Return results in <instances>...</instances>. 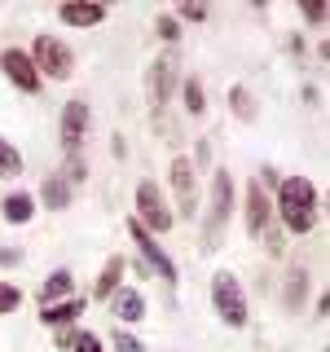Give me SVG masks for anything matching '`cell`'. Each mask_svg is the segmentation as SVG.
<instances>
[{"instance_id": "6da1fadb", "label": "cell", "mask_w": 330, "mask_h": 352, "mask_svg": "<svg viewBox=\"0 0 330 352\" xmlns=\"http://www.w3.org/2000/svg\"><path fill=\"white\" fill-rule=\"evenodd\" d=\"M278 220L291 234H308L317 225V185L308 176H286V181H278Z\"/></svg>"}, {"instance_id": "7a4b0ae2", "label": "cell", "mask_w": 330, "mask_h": 352, "mask_svg": "<svg viewBox=\"0 0 330 352\" xmlns=\"http://www.w3.org/2000/svg\"><path fill=\"white\" fill-rule=\"evenodd\" d=\"M229 216H234V172H229V168H216V176H212V212H207V220H203L207 251L220 247V234H225Z\"/></svg>"}, {"instance_id": "3957f363", "label": "cell", "mask_w": 330, "mask_h": 352, "mask_svg": "<svg viewBox=\"0 0 330 352\" xmlns=\"http://www.w3.org/2000/svg\"><path fill=\"white\" fill-rule=\"evenodd\" d=\"M212 304H216L220 322H225V326H234V330H242V326L251 322L247 291H242V282H238V278H234L229 269H220L216 278H212Z\"/></svg>"}, {"instance_id": "277c9868", "label": "cell", "mask_w": 330, "mask_h": 352, "mask_svg": "<svg viewBox=\"0 0 330 352\" xmlns=\"http://www.w3.org/2000/svg\"><path fill=\"white\" fill-rule=\"evenodd\" d=\"M132 220H137L146 234H154V238L172 229V220H176V216H172L168 198H163V190H159L154 181H141V185H137V216H132Z\"/></svg>"}, {"instance_id": "5b68a950", "label": "cell", "mask_w": 330, "mask_h": 352, "mask_svg": "<svg viewBox=\"0 0 330 352\" xmlns=\"http://www.w3.org/2000/svg\"><path fill=\"white\" fill-rule=\"evenodd\" d=\"M31 62H36L40 80H71V75H75V53L66 49L58 36H36Z\"/></svg>"}, {"instance_id": "8992f818", "label": "cell", "mask_w": 330, "mask_h": 352, "mask_svg": "<svg viewBox=\"0 0 330 352\" xmlns=\"http://www.w3.org/2000/svg\"><path fill=\"white\" fill-rule=\"evenodd\" d=\"M128 238L137 242V251H141V260H146V269H154V273H159V278L168 282V286H176V278H181V273H176L172 256L159 247V238H154V234H146V229H141L137 220H128Z\"/></svg>"}, {"instance_id": "52a82bcc", "label": "cell", "mask_w": 330, "mask_h": 352, "mask_svg": "<svg viewBox=\"0 0 330 352\" xmlns=\"http://www.w3.org/2000/svg\"><path fill=\"white\" fill-rule=\"evenodd\" d=\"M172 194H176V212H181L185 220H194L198 216V185H194V163L185 159V154H176L172 159Z\"/></svg>"}, {"instance_id": "ba28073f", "label": "cell", "mask_w": 330, "mask_h": 352, "mask_svg": "<svg viewBox=\"0 0 330 352\" xmlns=\"http://www.w3.org/2000/svg\"><path fill=\"white\" fill-rule=\"evenodd\" d=\"M88 124H93V115H88V102H66L62 106V124H58V137H62V150L71 154H80V146H84V137H88Z\"/></svg>"}, {"instance_id": "9c48e42d", "label": "cell", "mask_w": 330, "mask_h": 352, "mask_svg": "<svg viewBox=\"0 0 330 352\" xmlns=\"http://www.w3.org/2000/svg\"><path fill=\"white\" fill-rule=\"evenodd\" d=\"M0 71H5V80L14 88H22V93H40V84H44L27 49H5L0 53Z\"/></svg>"}, {"instance_id": "30bf717a", "label": "cell", "mask_w": 330, "mask_h": 352, "mask_svg": "<svg viewBox=\"0 0 330 352\" xmlns=\"http://www.w3.org/2000/svg\"><path fill=\"white\" fill-rule=\"evenodd\" d=\"M269 194H264V185L260 181H251L247 185V234L251 238H264L269 234Z\"/></svg>"}, {"instance_id": "8fae6325", "label": "cell", "mask_w": 330, "mask_h": 352, "mask_svg": "<svg viewBox=\"0 0 330 352\" xmlns=\"http://www.w3.org/2000/svg\"><path fill=\"white\" fill-rule=\"evenodd\" d=\"M58 18L66 27H97V22H106V5H93V0H71V5L58 9Z\"/></svg>"}, {"instance_id": "7c38bea8", "label": "cell", "mask_w": 330, "mask_h": 352, "mask_svg": "<svg viewBox=\"0 0 330 352\" xmlns=\"http://www.w3.org/2000/svg\"><path fill=\"white\" fill-rule=\"evenodd\" d=\"M110 313H115L119 322H141V317H146V295L132 291V286H119V291L110 295Z\"/></svg>"}, {"instance_id": "4fadbf2b", "label": "cell", "mask_w": 330, "mask_h": 352, "mask_svg": "<svg viewBox=\"0 0 330 352\" xmlns=\"http://www.w3.org/2000/svg\"><path fill=\"white\" fill-rule=\"evenodd\" d=\"M172 84H176V66H172L168 58H159V62L150 66V102H154V106H168Z\"/></svg>"}, {"instance_id": "5bb4252c", "label": "cell", "mask_w": 330, "mask_h": 352, "mask_svg": "<svg viewBox=\"0 0 330 352\" xmlns=\"http://www.w3.org/2000/svg\"><path fill=\"white\" fill-rule=\"evenodd\" d=\"M80 313H84V300H75V295H71V300L44 304V308H40V322L49 326V330H62V326H71V322H75Z\"/></svg>"}, {"instance_id": "9a60e30c", "label": "cell", "mask_w": 330, "mask_h": 352, "mask_svg": "<svg viewBox=\"0 0 330 352\" xmlns=\"http://www.w3.org/2000/svg\"><path fill=\"white\" fill-rule=\"evenodd\" d=\"M0 212H5L9 225H31V220H36V198H31L27 190H14V194H5Z\"/></svg>"}, {"instance_id": "2e32d148", "label": "cell", "mask_w": 330, "mask_h": 352, "mask_svg": "<svg viewBox=\"0 0 330 352\" xmlns=\"http://www.w3.org/2000/svg\"><path fill=\"white\" fill-rule=\"evenodd\" d=\"M71 291H75L71 269H53L49 278H44V286H40V300L44 304H58V300H71Z\"/></svg>"}, {"instance_id": "e0dca14e", "label": "cell", "mask_w": 330, "mask_h": 352, "mask_svg": "<svg viewBox=\"0 0 330 352\" xmlns=\"http://www.w3.org/2000/svg\"><path fill=\"white\" fill-rule=\"evenodd\" d=\"M119 286H124V256H110L102 278H97V286H93V300H110Z\"/></svg>"}, {"instance_id": "ac0fdd59", "label": "cell", "mask_w": 330, "mask_h": 352, "mask_svg": "<svg viewBox=\"0 0 330 352\" xmlns=\"http://www.w3.org/2000/svg\"><path fill=\"white\" fill-rule=\"evenodd\" d=\"M71 185L62 181V172L58 176H49V181H44V190H40V198H44V207H49V212H66V207H71Z\"/></svg>"}, {"instance_id": "d6986e66", "label": "cell", "mask_w": 330, "mask_h": 352, "mask_svg": "<svg viewBox=\"0 0 330 352\" xmlns=\"http://www.w3.org/2000/svg\"><path fill=\"white\" fill-rule=\"evenodd\" d=\"M229 106H234V115L242 119V124H256V119H260V106H256V97H251V88H242V84H234V88H229Z\"/></svg>"}, {"instance_id": "ffe728a7", "label": "cell", "mask_w": 330, "mask_h": 352, "mask_svg": "<svg viewBox=\"0 0 330 352\" xmlns=\"http://www.w3.org/2000/svg\"><path fill=\"white\" fill-rule=\"evenodd\" d=\"M18 172H22V150L14 146V141L0 137V181H14Z\"/></svg>"}, {"instance_id": "44dd1931", "label": "cell", "mask_w": 330, "mask_h": 352, "mask_svg": "<svg viewBox=\"0 0 330 352\" xmlns=\"http://www.w3.org/2000/svg\"><path fill=\"white\" fill-rule=\"evenodd\" d=\"M181 93H185V110H190V115H203V110H207V88L198 80H185Z\"/></svg>"}, {"instance_id": "7402d4cb", "label": "cell", "mask_w": 330, "mask_h": 352, "mask_svg": "<svg viewBox=\"0 0 330 352\" xmlns=\"http://www.w3.org/2000/svg\"><path fill=\"white\" fill-rule=\"evenodd\" d=\"M304 295H308V273H304V269H295V273H291V286H286V304L300 308V304H304Z\"/></svg>"}, {"instance_id": "603a6c76", "label": "cell", "mask_w": 330, "mask_h": 352, "mask_svg": "<svg viewBox=\"0 0 330 352\" xmlns=\"http://www.w3.org/2000/svg\"><path fill=\"white\" fill-rule=\"evenodd\" d=\"M154 31H159V40H168V44H176V40H181V22H176L172 14H159V22H154Z\"/></svg>"}, {"instance_id": "cb8c5ba5", "label": "cell", "mask_w": 330, "mask_h": 352, "mask_svg": "<svg viewBox=\"0 0 330 352\" xmlns=\"http://www.w3.org/2000/svg\"><path fill=\"white\" fill-rule=\"evenodd\" d=\"M18 304H22V291H18L14 282H0V317H5V313H14Z\"/></svg>"}, {"instance_id": "d4e9b609", "label": "cell", "mask_w": 330, "mask_h": 352, "mask_svg": "<svg viewBox=\"0 0 330 352\" xmlns=\"http://www.w3.org/2000/svg\"><path fill=\"white\" fill-rule=\"evenodd\" d=\"M71 352H102V339H97L93 330H75V339H71Z\"/></svg>"}, {"instance_id": "484cf974", "label": "cell", "mask_w": 330, "mask_h": 352, "mask_svg": "<svg viewBox=\"0 0 330 352\" xmlns=\"http://www.w3.org/2000/svg\"><path fill=\"white\" fill-rule=\"evenodd\" d=\"M84 176H88V168H84V159H80V154H75V159L66 163L62 181H66V185H71V190H75V185H84Z\"/></svg>"}, {"instance_id": "4316f807", "label": "cell", "mask_w": 330, "mask_h": 352, "mask_svg": "<svg viewBox=\"0 0 330 352\" xmlns=\"http://www.w3.org/2000/svg\"><path fill=\"white\" fill-rule=\"evenodd\" d=\"M115 348L119 352H146V348H141V339L128 335V330H115Z\"/></svg>"}, {"instance_id": "83f0119b", "label": "cell", "mask_w": 330, "mask_h": 352, "mask_svg": "<svg viewBox=\"0 0 330 352\" xmlns=\"http://www.w3.org/2000/svg\"><path fill=\"white\" fill-rule=\"evenodd\" d=\"M172 18H185V22H203V18H207V9H203V5H181V9H176Z\"/></svg>"}, {"instance_id": "f1b7e54d", "label": "cell", "mask_w": 330, "mask_h": 352, "mask_svg": "<svg viewBox=\"0 0 330 352\" xmlns=\"http://www.w3.org/2000/svg\"><path fill=\"white\" fill-rule=\"evenodd\" d=\"M22 264V247H0V269H14Z\"/></svg>"}, {"instance_id": "f546056e", "label": "cell", "mask_w": 330, "mask_h": 352, "mask_svg": "<svg viewBox=\"0 0 330 352\" xmlns=\"http://www.w3.org/2000/svg\"><path fill=\"white\" fill-rule=\"evenodd\" d=\"M53 339H58V348H66V352H71V339H75V330H71V326H62V330H53Z\"/></svg>"}, {"instance_id": "4dcf8cb0", "label": "cell", "mask_w": 330, "mask_h": 352, "mask_svg": "<svg viewBox=\"0 0 330 352\" xmlns=\"http://www.w3.org/2000/svg\"><path fill=\"white\" fill-rule=\"evenodd\" d=\"M304 18H308V22H326V9H322V5H308Z\"/></svg>"}]
</instances>
